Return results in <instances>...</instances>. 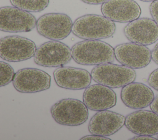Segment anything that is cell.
Returning <instances> with one entry per match:
<instances>
[{
    "instance_id": "obj_1",
    "label": "cell",
    "mask_w": 158,
    "mask_h": 140,
    "mask_svg": "<svg viewBox=\"0 0 158 140\" xmlns=\"http://www.w3.org/2000/svg\"><path fill=\"white\" fill-rule=\"evenodd\" d=\"M73 59L85 65H98L111 63L115 57L114 49L108 43L99 39H85L73 46Z\"/></svg>"
},
{
    "instance_id": "obj_2",
    "label": "cell",
    "mask_w": 158,
    "mask_h": 140,
    "mask_svg": "<svg viewBox=\"0 0 158 140\" xmlns=\"http://www.w3.org/2000/svg\"><path fill=\"white\" fill-rule=\"evenodd\" d=\"M115 29L114 22L104 15L86 14L75 20L72 33L83 39L99 40L111 37Z\"/></svg>"
},
{
    "instance_id": "obj_3",
    "label": "cell",
    "mask_w": 158,
    "mask_h": 140,
    "mask_svg": "<svg viewBox=\"0 0 158 140\" xmlns=\"http://www.w3.org/2000/svg\"><path fill=\"white\" fill-rule=\"evenodd\" d=\"M92 78L97 83L111 88H118L133 82L136 74L133 68L111 63L94 67L91 72Z\"/></svg>"
},
{
    "instance_id": "obj_4",
    "label": "cell",
    "mask_w": 158,
    "mask_h": 140,
    "mask_svg": "<svg viewBox=\"0 0 158 140\" xmlns=\"http://www.w3.org/2000/svg\"><path fill=\"white\" fill-rule=\"evenodd\" d=\"M84 102L73 98H66L56 102L51 108V114L59 124L79 126L88 118V110Z\"/></svg>"
},
{
    "instance_id": "obj_5",
    "label": "cell",
    "mask_w": 158,
    "mask_h": 140,
    "mask_svg": "<svg viewBox=\"0 0 158 140\" xmlns=\"http://www.w3.org/2000/svg\"><path fill=\"white\" fill-rule=\"evenodd\" d=\"M70 17L63 13H49L41 16L36 22V30L41 36L55 41L67 38L72 31Z\"/></svg>"
},
{
    "instance_id": "obj_6",
    "label": "cell",
    "mask_w": 158,
    "mask_h": 140,
    "mask_svg": "<svg viewBox=\"0 0 158 140\" xmlns=\"http://www.w3.org/2000/svg\"><path fill=\"white\" fill-rule=\"evenodd\" d=\"M72 58V50L59 41H50L40 46L35 52L34 62L46 67H59L69 63Z\"/></svg>"
},
{
    "instance_id": "obj_7",
    "label": "cell",
    "mask_w": 158,
    "mask_h": 140,
    "mask_svg": "<svg viewBox=\"0 0 158 140\" xmlns=\"http://www.w3.org/2000/svg\"><path fill=\"white\" fill-rule=\"evenodd\" d=\"M35 43L20 36H7L0 41V57L8 62H21L35 56L36 51Z\"/></svg>"
},
{
    "instance_id": "obj_8",
    "label": "cell",
    "mask_w": 158,
    "mask_h": 140,
    "mask_svg": "<svg viewBox=\"0 0 158 140\" xmlns=\"http://www.w3.org/2000/svg\"><path fill=\"white\" fill-rule=\"evenodd\" d=\"M37 20L29 12L16 7L0 9V30L9 33L28 32L36 26Z\"/></svg>"
},
{
    "instance_id": "obj_9",
    "label": "cell",
    "mask_w": 158,
    "mask_h": 140,
    "mask_svg": "<svg viewBox=\"0 0 158 140\" xmlns=\"http://www.w3.org/2000/svg\"><path fill=\"white\" fill-rule=\"evenodd\" d=\"M12 83L15 89L20 93H35L50 88L51 76L42 70L24 68L15 73Z\"/></svg>"
},
{
    "instance_id": "obj_10",
    "label": "cell",
    "mask_w": 158,
    "mask_h": 140,
    "mask_svg": "<svg viewBox=\"0 0 158 140\" xmlns=\"http://www.w3.org/2000/svg\"><path fill=\"white\" fill-rule=\"evenodd\" d=\"M114 54L117 60L122 65L133 69L146 67L152 59L151 52L148 47L132 42L115 46Z\"/></svg>"
},
{
    "instance_id": "obj_11",
    "label": "cell",
    "mask_w": 158,
    "mask_h": 140,
    "mask_svg": "<svg viewBox=\"0 0 158 140\" xmlns=\"http://www.w3.org/2000/svg\"><path fill=\"white\" fill-rule=\"evenodd\" d=\"M126 38L132 43L151 45L158 40V25L149 18H138L129 22L123 28Z\"/></svg>"
},
{
    "instance_id": "obj_12",
    "label": "cell",
    "mask_w": 158,
    "mask_h": 140,
    "mask_svg": "<svg viewBox=\"0 0 158 140\" xmlns=\"http://www.w3.org/2000/svg\"><path fill=\"white\" fill-rule=\"evenodd\" d=\"M101 12L113 22L127 23L138 19L141 9L133 0H108L102 4Z\"/></svg>"
},
{
    "instance_id": "obj_13",
    "label": "cell",
    "mask_w": 158,
    "mask_h": 140,
    "mask_svg": "<svg viewBox=\"0 0 158 140\" xmlns=\"http://www.w3.org/2000/svg\"><path fill=\"white\" fill-rule=\"evenodd\" d=\"M125 117L107 110L98 111L91 118L88 130L92 134L109 136L121 129L125 125Z\"/></svg>"
},
{
    "instance_id": "obj_14",
    "label": "cell",
    "mask_w": 158,
    "mask_h": 140,
    "mask_svg": "<svg viewBox=\"0 0 158 140\" xmlns=\"http://www.w3.org/2000/svg\"><path fill=\"white\" fill-rule=\"evenodd\" d=\"M54 77L58 86L72 90L88 88L92 79L91 73L86 70L62 66L54 70Z\"/></svg>"
},
{
    "instance_id": "obj_15",
    "label": "cell",
    "mask_w": 158,
    "mask_h": 140,
    "mask_svg": "<svg viewBox=\"0 0 158 140\" xmlns=\"http://www.w3.org/2000/svg\"><path fill=\"white\" fill-rule=\"evenodd\" d=\"M83 100L89 109L101 111L115 106L117 96L110 88L98 83L86 88L83 95Z\"/></svg>"
},
{
    "instance_id": "obj_16",
    "label": "cell",
    "mask_w": 158,
    "mask_h": 140,
    "mask_svg": "<svg viewBox=\"0 0 158 140\" xmlns=\"http://www.w3.org/2000/svg\"><path fill=\"white\" fill-rule=\"evenodd\" d=\"M125 125L137 135L158 134V115L147 110L135 111L125 117Z\"/></svg>"
},
{
    "instance_id": "obj_17",
    "label": "cell",
    "mask_w": 158,
    "mask_h": 140,
    "mask_svg": "<svg viewBox=\"0 0 158 140\" xmlns=\"http://www.w3.org/2000/svg\"><path fill=\"white\" fill-rule=\"evenodd\" d=\"M120 96L126 106L138 110L150 105L155 98L154 94L150 88L138 82H132L123 86Z\"/></svg>"
},
{
    "instance_id": "obj_18",
    "label": "cell",
    "mask_w": 158,
    "mask_h": 140,
    "mask_svg": "<svg viewBox=\"0 0 158 140\" xmlns=\"http://www.w3.org/2000/svg\"><path fill=\"white\" fill-rule=\"evenodd\" d=\"M12 6L27 12H38L46 9L49 0H10Z\"/></svg>"
},
{
    "instance_id": "obj_19",
    "label": "cell",
    "mask_w": 158,
    "mask_h": 140,
    "mask_svg": "<svg viewBox=\"0 0 158 140\" xmlns=\"http://www.w3.org/2000/svg\"><path fill=\"white\" fill-rule=\"evenodd\" d=\"M0 86H4L9 84L14 79L15 73L13 68L7 63L0 62Z\"/></svg>"
},
{
    "instance_id": "obj_20",
    "label": "cell",
    "mask_w": 158,
    "mask_h": 140,
    "mask_svg": "<svg viewBox=\"0 0 158 140\" xmlns=\"http://www.w3.org/2000/svg\"><path fill=\"white\" fill-rule=\"evenodd\" d=\"M148 82L152 88L158 91V68L151 73L148 77Z\"/></svg>"
},
{
    "instance_id": "obj_21",
    "label": "cell",
    "mask_w": 158,
    "mask_h": 140,
    "mask_svg": "<svg viewBox=\"0 0 158 140\" xmlns=\"http://www.w3.org/2000/svg\"><path fill=\"white\" fill-rule=\"evenodd\" d=\"M149 10L153 20L158 25V0L151 2L149 6Z\"/></svg>"
},
{
    "instance_id": "obj_22",
    "label": "cell",
    "mask_w": 158,
    "mask_h": 140,
    "mask_svg": "<svg viewBox=\"0 0 158 140\" xmlns=\"http://www.w3.org/2000/svg\"><path fill=\"white\" fill-rule=\"evenodd\" d=\"M81 140L83 139H93V140H110V138H106V136H99V135H96V134H92L91 135H88L83 136V138H81Z\"/></svg>"
},
{
    "instance_id": "obj_23",
    "label": "cell",
    "mask_w": 158,
    "mask_h": 140,
    "mask_svg": "<svg viewBox=\"0 0 158 140\" xmlns=\"http://www.w3.org/2000/svg\"><path fill=\"white\" fill-rule=\"evenodd\" d=\"M152 60L158 65V43L155 46L153 50L151 51Z\"/></svg>"
},
{
    "instance_id": "obj_24",
    "label": "cell",
    "mask_w": 158,
    "mask_h": 140,
    "mask_svg": "<svg viewBox=\"0 0 158 140\" xmlns=\"http://www.w3.org/2000/svg\"><path fill=\"white\" fill-rule=\"evenodd\" d=\"M150 108L152 111L154 112L158 115V95L154 98L150 105Z\"/></svg>"
},
{
    "instance_id": "obj_25",
    "label": "cell",
    "mask_w": 158,
    "mask_h": 140,
    "mask_svg": "<svg viewBox=\"0 0 158 140\" xmlns=\"http://www.w3.org/2000/svg\"><path fill=\"white\" fill-rule=\"evenodd\" d=\"M85 3L88 4H93V5H98L103 4L105 2H106L108 0H81Z\"/></svg>"
},
{
    "instance_id": "obj_26",
    "label": "cell",
    "mask_w": 158,
    "mask_h": 140,
    "mask_svg": "<svg viewBox=\"0 0 158 140\" xmlns=\"http://www.w3.org/2000/svg\"><path fill=\"white\" fill-rule=\"evenodd\" d=\"M131 139H136V140H156V138L152 137L151 136L148 135H138L137 136H135Z\"/></svg>"
},
{
    "instance_id": "obj_27",
    "label": "cell",
    "mask_w": 158,
    "mask_h": 140,
    "mask_svg": "<svg viewBox=\"0 0 158 140\" xmlns=\"http://www.w3.org/2000/svg\"><path fill=\"white\" fill-rule=\"evenodd\" d=\"M141 1H143V2H153L156 0H140Z\"/></svg>"
},
{
    "instance_id": "obj_28",
    "label": "cell",
    "mask_w": 158,
    "mask_h": 140,
    "mask_svg": "<svg viewBox=\"0 0 158 140\" xmlns=\"http://www.w3.org/2000/svg\"><path fill=\"white\" fill-rule=\"evenodd\" d=\"M157 139H158V135H157Z\"/></svg>"
}]
</instances>
